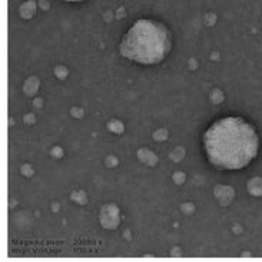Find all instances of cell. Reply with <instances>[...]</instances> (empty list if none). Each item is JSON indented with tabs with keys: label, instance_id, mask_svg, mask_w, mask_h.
I'll list each match as a JSON object with an SVG mask.
<instances>
[{
	"label": "cell",
	"instance_id": "obj_2",
	"mask_svg": "<svg viewBox=\"0 0 262 262\" xmlns=\"http://www.w3.org/2000/svg\"><path fill=\"white\" fill-rule=\"evenodd\" d=\"M172 45L169 29L154 19H139L123 36L119 50L138 63H159L168 56Z\"/></svg>",
	"mask_w": 262,
	"mask_h": 262
},
{
	"label": "cell",
	"instance_id": "obj_1",
	"mask_svg": "<svg viewBox=\"0 0 262 262\" xmlns=\"http://www.w3.org/2000/svg\"><path fill=\"white\" fill-rule=\"evenodd\" d=\"M204 145L213 165L225 169H241L256 156L259 141L249 123L241 118L227 116L208 128Z\"/></svg>",
	"mask_w": 262,
	"mask_h": 262
},
{
	"label": "cell",
	"instance_id": "obj_3",
	"mask_svg": "<svg viewBox=\"0 0 262 262\" xmlns=\"http://www.w3.org/2000/svg\"><path fill=\"white\" fill-rule=\"evenodd\" d=\"M68 2H82V0H68Z\"/></svg>",
	"mask_w": 262,
	"mask_h": 262
}]
</instances>
